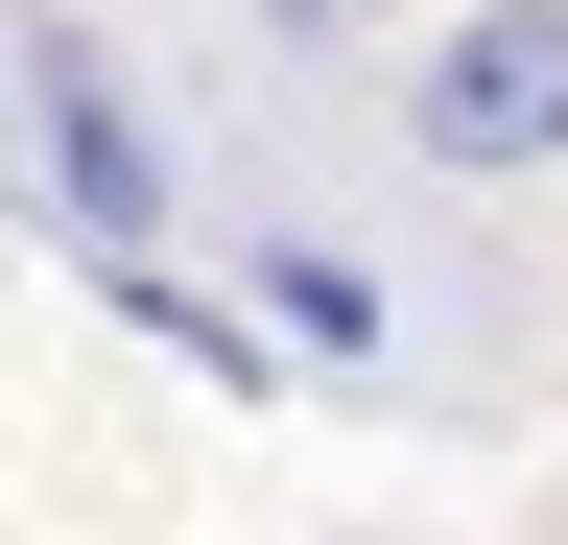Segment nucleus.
Returning <instances> with one entry per match:
<instances>
[{
	"instance_id": "nucleus-1",
	"label": "nucleus",
	"mask_w": 568,
	"mask_h": 545,
	"mask_svg": "<svg viewBox=\"0 0 568 545\" xmlns=\"http://www.w3.org/2000/svg\"><path fill=\"white\" fill-rule=\"evenodd\" d=\"M403 166H450V190L568 166V0H450L403 48Z\"/></svg>"
},
{
	"instance_id": "nucleus-3",
	"label": "nucleus",
	"mask_w": 568,
	"mask_h": 545,
	"mask_svg": "<svg viewBox=\"0 0 568 545\" xmlns=\"http://www.w3.org/2000/svg\"><path fill=\"white\" fill-rule=\"evenodd\" d=\"M261 24H332V0H261Z\"/></svg>"
},
{
	"instance_id": "nucleus-2",
	"label": "nucleus",
	"mask_w": 568,
	"mask_h": 545,
	"mask_svg": "<svg viewBox=\"0 0 568 545\" xmlns=\"http://www.w3.org/2000/svg\"><path fill=\"white\" fill-rule=\"evenodd\" d=\"M24 95H48V190H71V238L142 285V238H166V143H142V95L95 72V24H24Z\"/></svg>"
}]
</instances>
